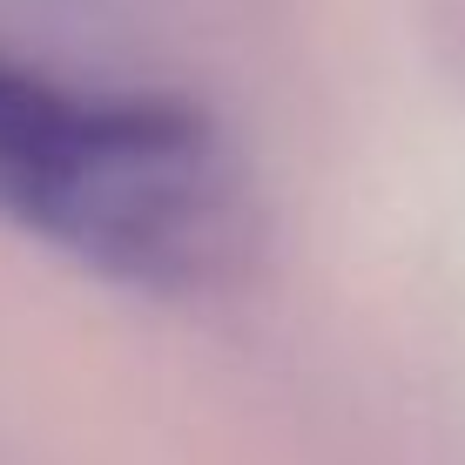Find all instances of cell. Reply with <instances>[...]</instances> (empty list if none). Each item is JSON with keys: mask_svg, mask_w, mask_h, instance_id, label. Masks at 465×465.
Segmentation results:
<instances>
[{"mask_svg": "<svg viewBox=\"0 0 465 465\" xmlns=\"http://www.w3.org/2000/svg\"><path fill=\"white\" fill-rule=\"evenodd\" d=\"M0 223L135 297H210L256 263L263 203L189 94L68 88L0 54Z\"/></svg>", "mask_w": 465, "mask_h": 465, "instance_id": "6da1fadb", "label": "cell"}]
</instances>
